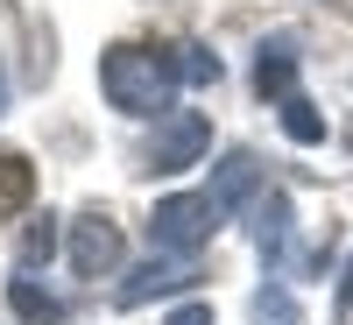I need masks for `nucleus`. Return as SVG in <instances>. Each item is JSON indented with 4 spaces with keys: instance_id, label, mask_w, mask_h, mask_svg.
Wrapping results in <instances>:
<instances>
[{
    "instance_id": "obj_7",
    "label": "nucleus",
    "mask_w": 353,
    "mask_h": 325,
    "mask_svg": "<svg viewBox=\"0 0 353 325\" xmlns=\"http://www.w3.org/2000/svg\"><path fill=\"white\" fill-rule=\"evenodd\" d=\"M290 85H297V36H269L254 57V92L261 99H290Z\"/></svg>"
},
{
    "instance_id": "obj_8",
    "label": "nucleus",
    "mask_w": 353,
    "mask_h": 325,
    "mask_svg": "<svg viewBox=\"0 0 353 325\" xmlns=\"http://www.w3.org/2000/svg\"><path fill=\"white\" fill-rule=\"evenodd\" d=\"M8 304H14V318H21V325H57V318H64V304H57L50 290H43L36 276H28V269H14V283H8Z\"/></svg>"
},
{
    "instance_id": "obj_10",
    "label": "nucleus",
    "mask_w": 353,
    "mask_h": 325,
    "mask_svg": "<svg viewBox=\"0 0 353 325\" xmlns=\"http://www.w3.org/2000/svg\"><path fill=\"white\" fill-rule=\"evenodd\" d=\"M28 198H36V170H28V156L0 149V219H14Z\"/></svg>"
},
{
    "instance_id": "obj_6",
    "label": "nucleus",
    "mask_w": 353,
    "mask_h": 325,
    "mask_svg": "<svg viewBox=\"0 0 353 325\" xmlns=\"http://www.w3.org/2000/svg\"><path fill=\"white\" fill-rule=\"evenodd\" d=\"M254 191H261V163H254V149H233V156L212 170V191H205V198H212L219 213H233V205H248Z\"/></svg>"
},
{
    "instance_id": "obj_1",
    "label": "nucleus",
    "mask_w": 353,
    "mask_h": 325,
    "mask_svg": "<svg viewBox=\"0 0 353 325\" xmlns=\"http://www.w3.org/2000/svg\"><path fill=\"white\" fill-rule=\"evenodd\" d=\"M184 71H176V50H149V43H113L99 57V92L113 99V113H134V121H163Z\"/></svg>"
},
{
    "instance_id": "obj_9",
    "label": "nucleus",
    "mask_w": 353,
    "mask_h": 325,
    "mask_svg": "<svg viewBox=\"0 0 353 325\" xmlns=\"http://www.w3.org/2000/svg\"><path fill=\"white\" fill-rule=\"evenodd\" d=\"M254 248L269 255V262H283V248H290V198L283 191H269L254 205Z\"/></svg>"
},
{
    "instance_id": "obj_2",
    "label": "nucleus",
    "mask_w": 353,
    "mask_h": 325,
    "mask_svg": "<svg viewBox=\"0 0 353 325\" xmlns=\"http://www.w3.org/2000/svg\"><path fill=\"white\" fill-rule=\"evenodd\" d=\"M226 213L212 198H198V191H176V198H156V213H149V241L156 255H198L205 241H212V226Z\"/></svg>"
},
{
    "instance_id": "obj_4",
    "label": "nucleus",
    "mask_w": 353,
    "mask_h": 325,
    "mask_svg": "<svg viewBox=\"0 0 353 325\" xmlns=\"http://www.w3.org/2000/svg\"><path fill=\"white\" fill-rule=\"evenodd\" d=\"M71 269L92 283V276H106V269H121V226H113L99 205L92 213H78V226H71Z\"/></svg>"
},
{
    "instance_id": "obj_15",
    "label": "nucleus",
    "mask_w": 353,
    "mask_h": 325,
    "mask_svg": "<svg viewBox=\"0 0 353 325\" xmlns=\"http://www.w3.org/2000/svg\"><path fill=\"white\" fill-rule=\"evenodd\" d=\"M170 325H212V304H184V311H170Z\"/></svg>"
},
{
    "instance_id": "obj_3",
    "label": "nucleus",
    "mask_w": 353,
    "mask_h": 325,
    "mask_svg": "<svg viewBox=\"0 0 353 325\" xmlns=\"http://www.w3.org/2000/svg\"><path fill=\"white\" fill-rule=\"evenodd\" d=\"M205 149H212V121H205V113H170V121L156 128V141H149V163L156 177H170V170H191Z\"/></svg>"
},
{
    "instance_id": "obj_14",
    "label": "nucleus",
    "mask_w": 353,
    "mask_h": 325,
    "mask_svg": "<svg viewBox=\"0 0 353 325\" xmlns=\"http://www.w3.org/2000/svg\"><path fill=\"white\" fill-rule=\"evenodd\" d=\"M50 248H57V219L43 213L36 226H28V233H21V269H36V262H50Z\"/></svg>"
},
{
    "instance_id": "obj_12",
    "label": "nucleus",
    "mask_w": 353,
    "mask_h": 325,
    "mask_svg": "<svg viewBox=\"0 0 353 325\" xmlns=\"http://www.w3.org/2000/svg\"><path fill=\"white\" fill-rule=\"evenodd\" d=\"M254 325H297V297H290L283 283H269V290L254 297Z\"/></svg>"
},
{
    "instance_id": "obj_16",
    "label": "nucleus",
    "mask_w": 353,
    "mask_h": 325,
    "mask_svg": "<svg viewBox=\"0 0 353 325\" xmlns=\"http://www.w3.org/2000/svg\"><path fill=\"white\" fill-rule=\"evenodd\" d=\"M339 304H353V262H346V276H339Z\"/></svg>"
},
{
    "instance_id": "obj_11",
    "label": "nucleus",
    "mask_w": 353,
    "mask_h": 325,
    "mask_svg": "<svg viewBox=\"0 0 353 325\" xmlns=\"http://www.w3.org/2000/svg\"><path fill=\"white\" fill-rule=\"evenodd\" d=\"M283 128H290V141H304V149H311V141H325V113L290 92V99H283Z\"/></svg>"
},
{
    "instance_id": "obj_5",
    "label": "nucleus",
    "mask_w": 353,
    "mask_h": 325,
    "mask_svg": "<svg viewBox=\"0 0 353 325\" xmlns=\"http://www.w3.org/2000/svg\"><path fill=\"white\" fill-rule=\"evenodd\" d=\"M184 283H198L191 255H156V262H141V269H128L121 304H149V297H163V290H184Z\"/></svg>"
},
{
    "instance_id": "obj_13",
    "label": "nucleus",
    "mask_w": 353,
    "mask_h": 325,
    "mask_svg": "<svg viewBox=\"0 0 353 325\" xmlns=\"http://www.w3.org/2000/svg\"><path fill=\"white\" fill-rule=\"evenodd\" d=\"M176 71H184V85H219V57L184 43V50H176Z\"/></svg>"
}]
</instances>
